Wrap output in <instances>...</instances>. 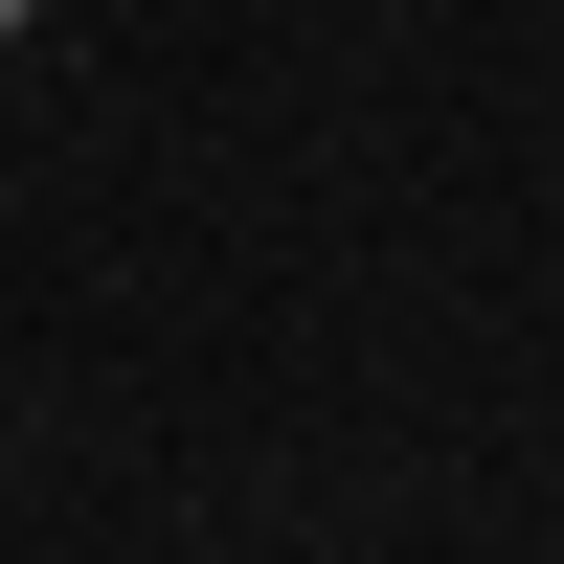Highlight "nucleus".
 I'll return each instance as SVG.
<instances>
[{"mask_svg": "<svg viewBox=\"0 0 564 564\" xmlns=\"http://www.w3.org/2000/svg\"><path fill=\"white\" fill-rule=\"evenodd\" d=\"M0 45H23V0H0Z\"/></svg>", "mask_w": 564, "mask_h": 564, "instance_id": "1", "label": "nucleus"}]
</instances>
